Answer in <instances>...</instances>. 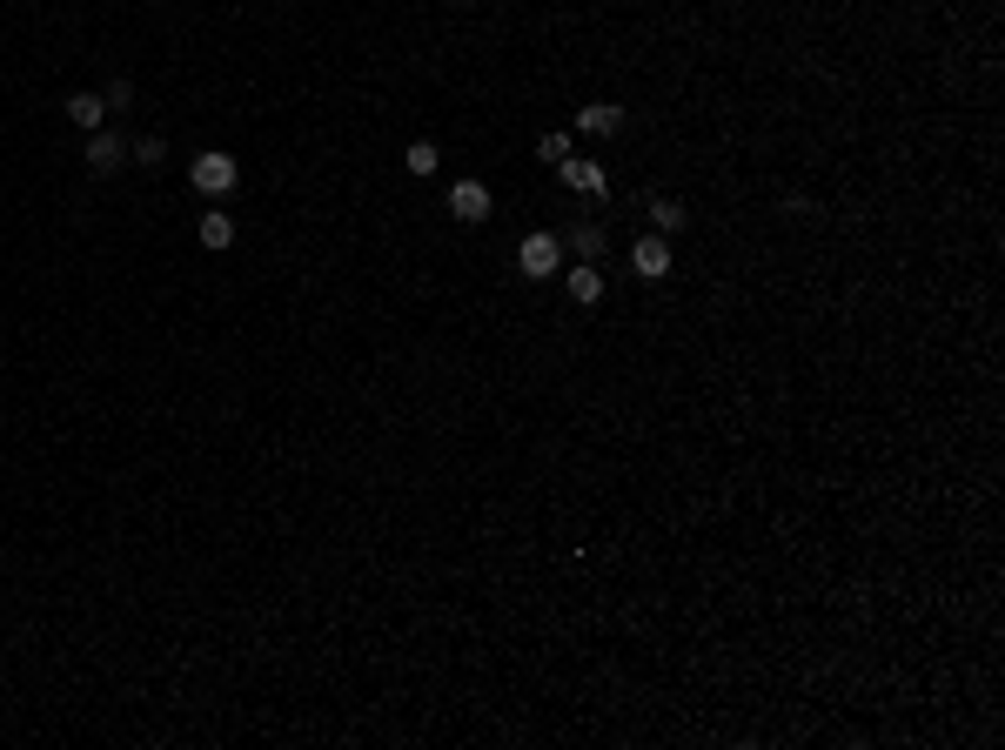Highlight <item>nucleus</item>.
I'll use <instances>...</instances> for the list:
<instances>
[{"mask_svg": "<svg viewBox=\"0 0 1005 750\" xmlns=\"http://www.w3.org/2000/svg\"><path fill=\"white\" fill-rule=\"evenodd\" d=\"M188 181H195L201 195H228L235 181H242V168H235V155H222V148H208V155L188 168Z\"/></svg>", "mask_w": 1005, "mask_h": 750, "instance_id": "1", "label": "nucleus"}, {"mask_svg": "<svg viewBox=\"0 0 1005 750\" xmlns=\"http://www.w3.org/2000/svg\"><path fill=\"white\" fill-rule=\"evenodd\" d=\"M516 262H523L530 282H543V275H557V268H563V242H557V235H523Z\"/></svg>", "mask_w": 1005, "mask_h": 750, "instance_id": "2", "label": "nucleus"}, {"mask_svg": "<svg viewBox=\"0 0 1005 750\" xmlns=\"http://www.w3.org/2000/svg\"><path fill=\"white\" fill-rule=\"evenodd\" d=\"M630 268H637L644 282H657V275H670V242H664V235H644V242L630 248Z\"/></svg>", "mask_w": 1005, "mask_h": 750, "instance_id": "3", "label": "nucleus"}, {"mask_svg": "<svg viewBox=\"0 0 1005 750\" xmlns=\"http://www.w3.org/2000/svg\"><path fill=\"white\" fill-rule=\"evenodd\" d=\"M449 215L456 221H483L490 215V188H483V181H456V188H449Z\"/></svg>", "mask_w": 1005, "mask_h": 750, "instance_id": "4", "label": "nucleus"}, {"mask_svg": "<svg viewBox=\"0 0 1005 750\" xmlns=\"http://www.w3.org/2000/svg\"><path fill=\"white\" fill-rule=\"evenodd\" d=\"M557 175L570 181L577 195H603V188H610V175H603L597 161H557Z\"/></svg>", "mask_w": 1005, "mask_h": 750, "instance_id": "5", "label": "nucleus"}, {"mask_svg": "<svg viewBox=\"0 0 1005 750\" xmlns=\"http://www.w3.org/2000/svg\"><path fill=\"white\" fill-rule=\"evenodd\" d=\"M570 302H583V309H597V302H603V275H597V262L570 268Z\"/></svg>", "mask_w": 1005, "mask_h": 750, "instance_id": "6", "label": "nucleus"}, {"mask_svg": "<svg viewBox=\"0 0 1005 750\" xmlns=\"http://www.w3.org/2000/svg\"><path fill=\"white\" fill-rule=\"evenodd\" d=\"M577 128H583V134H617V128H624V108H610V101H590V108L577 114Z\"/></svg>", "mask_w": 1005, "mask_h": 750, "instance_id": "7", "label": "nucleus"}, {"mask_svg": "<svg viewBox=\"0 0 1005 750\" xmlns=\"http://www.w3.org/2000/svg\"><path fill=\"white\" fill-rule=\"evenodd\" d=\"M67 121H74V128H101V121H108V101H101V94H74V101H67Z\"/></svg>", "mask_w": 1005, "mask_h": 750, "instance_id": "8", "label": "nucleus"}, {"mask_svg": "<svg viewBox=\"0 0 1005 750\" xmlns=\"http://www.w3.org/2000/svg\"><path fill=\"white\" fill-rule=\"evenodd\" d=\"M88 168H94V175H114V168H121V141H114V134L94 128V141H88Z\"/></svg>", "mask_w": 1005, "mask_h": 750, "instance_id": "9", "label": "nucleus"}, {"mask_svg": "<svg viewBox=\"0 0 1005 750\" xmlns=\"http://www.w3.org/2000/svg\"><path fill=\"white\" fill-rule=\"evenodd\" d=\"M235 242V221L228 215H201V248H228Z\"/></svg>", "mask_w": 1005, "mask_h": 750, "instance_id": "10", "label": "nucleus"}, {"mask_svg": "<svg viewBox=\"0 0 1005 750\" xmlns=\"http://www.w3.org/2000/svg\"><path fill=\"white\" fill-rule=\"evenodd\" d=\"M650 221H657V228H664V235H670V228H684V221H691V215H684V201L657 195V201H650Z\"/></svg>", "mask_w": 1005, "mask_h": 750, "instance_id": "11", "label": "nucleus"}, {"mask_svg": "<svg viewBox=\"0 0 1005 750\" xmlns=\"http://www.w3.org/2000/svg\"><path fill=\"white\" fill-rule=\"evenodd\" d=\"M570 242L583 248V262H597V255H603V228H597V221H577V228H570Z\"/></svg>", "mask_w": 1005, "mask_h": 750, "instance_id": "12", "label": "nucleus"}, {"mask_svg": "<svg viewBox=\"0 0 1005 750\" xmlns=\"http://www.w3.org/2000/svg\"><path fill=\"white\" fill-rule=\"evenodd\" d=\"M436 161H443V155H436L429 141H416V148L402 155V168H409V175H436Z\"/></svg>", "mask_w": 1005, "mask_h": 750, "instance_id": "13", "label": "nucleus"}, {"mask_svg": "<svg viewBox=\"0 0 1005 750\" xmlns=\"http://www.w3.org/2000/svg\"><path fill=\"white\" fill-rule=\"evenodd\" d=\"M536 155H543V161H570V134H543V141H536Z\"/></svg>", "mask_w": 1005, "mask_h": 750, "instance_id": "14", "label": "nucleus"}, {"mask_svg": "<svg viewBox=\"0 0 1005 750\" xmlns=\"http://www.w3.org/2000/svg\"><path fill=\"white\" fill-rule=\"evenodd\" d=\"M134 155L148 161V168H161V161H168V141H161V134H148V141H141V148H134Z\"/></svg>", "mask_w": 1005, "mask_h": 750, "instance_id": "15", "label": "nucleus"}]
</instances>
